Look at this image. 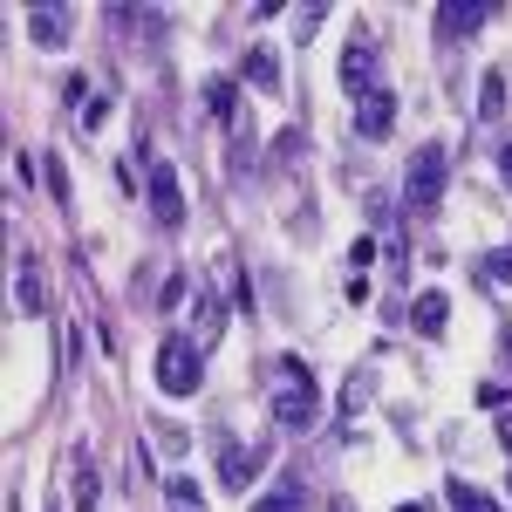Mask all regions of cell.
Returning a JSON list of instances; mask_svg holds the SVG:
<instances>
[{
  "mask_svg": "<svg viewBox=\"0 0 512 512\" xmlns=\"http://www.w3.org/2000/svg\"><path fill=\"white\" fill-rule=\"evenodd\" d=\"M267 403H274V424L280 431H315V417H321V396H315V376H308V362H294V355H287V362H280L274 369V396H267Z\"/></svg>",
  "mask_w": 512,
  "mask_h": 512,
  "instance_id": "1",
  "label": "cell"
},
{
  "mask_svg": "<svg viewBox=\"0 0 512 512\" xmlns=\"http://www.w3.org/2000/svg\"><path fill=\"white\" fill-rule=\"evenodd\" d=\"M444 185H451V151H444V144H417V151H410V164H403V205L437 212Z\"/></svg>",
  "mask_w": 512,
  "mask_h": 512,
  "instance_id": "2",
  "label": "cell"
},
{
  "mask_svg": "<svg viewBox=\"0 0 512 512\" xmlns=\"http://www.w3.org/2000/svg\"><path fill=\"white\" fill-rule=\"evenodd\" d=\"M205 383V349L192 335H164L158 342V390L164 396H192Z\"/></svg>",
  "mask_w": 512,
  "mask_h": 512,
  "instance_id": "3",
  "label": "cell"
},
{
  "mask_svg": "<svg viewBox=\"0 0 512 512\" xmlns=\"http://www.w3.org/2000/svg\"><path fill=\"white\" fill-rule=\"evenodd\" d=\"M144 192H151V219H158L164 233H178L185 226V178L171 164H151V185Z\"/></svg>",
  "mask_w": 512,
  "mask_h": 512,
  "instance_id": "4",
  "label": "cell"
},
{
  "mask_svg": "<svg viewBox=\"0 0 512 512\" xmlns=\"http://www.w3.org/2000/svg\"><path fill=\"white\" fill-rule=\"evenodd\" d=\"M342 89H349V103H362L369 89H383V76H376V41L369 35L342 48Z\"/></svg>",
  "mask_w": 512,
  "mask_h": 512,
  "instance_id": "5",
  "label": "cell"
},
{
  "mask_svg": "<svg viewBox=\"0 0 512 512\" xmlns=\"http://www.w3.org/2000/svg\"><path fill=\"white\" fill-rule=\"evenodd\" d=\"M396 130V89L383 82V89H369L362 103H355V137H369V144H383Z\"/></svg>",
  "mask_w": 512,
  "mask_h": 512,
  "instance_id": "6",
  "label": "cell"
},
{
  "mask_svg": "<svg viewBox=\"0 0 512 512\" xmlns=\"http://www.w3.org/2000/svg\"><path fill=\"white\" fill-rule=\"evenodd\" d=\"M69 35H76L69 7H28V41L35 48H69Z\"/></svg>",
  "mask_w": 512,
  "mask_h": 512,
  "instance_id": "7",
  "label": "cell"
},
{
  "mask_svg": "<svg viewBox=\"0 0 512 512\" xmlns=\"http://www.w3.org/2000/svg\"><path fill=\"white\" fill-rule=\"evenodd\" d=\"M253 478H260V451L239 444V437H226V451H219V485H226V492H246Z\"/></svg>",
  "mask_w": 512,
  "mask_h": 512,
  "instance_id": "8",
  "label": "cell"
},
{
  "mask_svg": "<svg viewBox=\"0 0 512 512\" xmlns=\"http://www.w3.org/2000/svg\"><path fill=\"white\" fill-rule=\"evenodd\" d=\"M485 21H492V0H444L437 7V28L444 35H478Z\"/></svg>",
  "mask_w": 512,
  "mask_h": 512,
  "instance_id": "9",
  "label": "cell"
},
{
  "mask_svg": "<svg viewBox=\"0 0 512 512\" xmlns=\"http://www.w3.org/2000/svg\"><path fill=\"white\" fill-rule=\"evenodd\" d=\"M41 308H48V287H41L35 260H21V267H14V315H28V321H35Z\"/></svg>",
  "mask_w": 512,
  "mask_h": 512,
  "instance_id": "10",
  "label": "cell"
},
{
  "mask_svg": "<svg viewBox=\"0 0 512 512\" xmlns=\"http://www.w3.org/2000/svg\"><path fill=\"white\" fill-rule=\"evenodd\" d=\"M444 321H451V294H417V308H410V328L417 335H444Z\"/></svg>",
  "mask_w": 512,
  "mask_h": 512,
  "instance_id": "11",
  "label": "cell"
},
{
  "mask_svg": "<svg viewBox=\"0 0 512 512\" xmlns=\"http://www.w3.org/2000/svg\"><path fill=\"white\" fill-rule=\"evenodd\" d=\"M212 287H219V301H226V308H246V274L233 267V253H219V260H212Z\"/></svg>",
  "mask_w": 512,
  "mask_h": 512,
  "instance_id": "12",
  "label": "cell"
},
{
  "mask_svg": "<svg viewBox=\"0 0 512 512\" xmlns=\"http://www.w3.org/2000/svg\"><path fill=\"white\" fill-rule=\"evenodd\" d=\"M369 396H376V362H362L349 383H342V417H362V410H369Z\"/></svg>",
  "mask_w": 512,
  "mask_h": 512,
  "instance_id": "13",
  "label": "cell"
},
{
  "mask_svg": "<svg viewBox=\"0 0 512 512\" xmlns=\"http://www.w3.org/2000/svg\"><path fill=\"white\" fill-rule=\"evenodd\" d=\"M246 82H253L260 96H280V62H274V48H253V55H246Z\"/></svg>",
  "mask_w": 512,
  "mask_h": 512,
  "instance_id": "14",
  "label": "cell"
},
{
  "mask_svg": "<svg viewBox=\"0 0 512 512\" xmlns=\"http://www.w3.org/2000/svg\"><path fill=\"white\" fill-rule=\"evenodd\" d=\"M478 117L485 123L506 117V69H485V82H478Z\"/></svg>",
  "mask_w": 512,
  "mask_h": 512,
  "instance_id": "15",
  "label": "cell"
},
{
  "mask_svg": "<svg viewBox=\"0 0 512 512\" xmlns=\"http://www.w3.org/2000/svg\"><path fill=\"white\" fill-rule=\"evenodd\" d=\"M69 499H76V512H96V465L76 451V465H69Z\"/></svg>",
  "mask_w": 512,
  "mask_h": 512,
  "instance_id": "16",
  "label": "cell"
},
{
  "mask_svg": "<svg viewBox=\"0 0 512 512\" xmlns=\"http://www.w3.org/2000/svg\"><path fill=\"white\" fill-rule=\"evenodd\" d=\"M205 103H212V117L226 123V130H239V89H233L226 76H219V82H205Z\"/></svg>",
  "mask_w": 512,
  "mask_h": 512,
  "instance_id": "17",
  "label": "cell"
},
{
  "mask_svg": "<svg viewBox=\"0 0 512 512\" xmlns=\"http://www.w3.org/2000/svg\"><path fill=\"white\" fill-rule=\"evenodd\" d=\"M164 506H171V512H205V492H198L185 472H171V478H164Z\"/></svg>",
  "mask_w": 512,
  "mask_h": 512,
  "instance_id": "18",
  "label": "cell"
},
{
  "mask_svg": "<svg viewBox=\"0 0 512 512\" xmlns=\"http://www.w3.org/2000/svg\"><path fill=\"white\" fill-rule=\"evenodd\" d=\"M451 512H499V499L478 492V485H465V478H451Z\"/></svg>",
  "mask_w": 512,
  "mask_h": 512,
  "instance_id": "19",
  "label": "cell"
},
{
  "mask_svg": "<svg viewBox=\"0 0 512 512\" xmlns=\"http://www.w3.org/2000/svg\"><path fill=\"white\" fill-rule=\"evenodd\" d=\"M192 301H198L192 274H171V280H164V294H158V308H164V315H178V308H192Z\"/></svg>",
  "mask_w": 512,
  "mask_h": 512,
  "instance_id": "20",
  "label": "cell"
},
{
  "mask_svg": "<svg viewBox=\"0 0 512 512\" xmlns=\"http://www.w3.org/2000/svg\"><path fill=\"white\" fill-rule=\"evenodd\" d=\"M253 512H301V485L287 478V485H280V492H267V499H260Z\"/></svg>",
  "mask_w": 512,
  "mask_h": 512,
  "instance_id": "21",
  "label": "cell"
},
{
  "mask_svg": "<svg viewBox=\"0 0 512 512\" xmlns=\"http://www.w3.org/2000/svg\"><path fill=\"white\" fill-rule=\"evenodd\" d=\"M321 21H328V7H301V14H294V41H308Z\"/></svg>",
  "mask_w": 512,
  "mask_h": 512,
  "instance_id": "22",
  "label": "cell"
},
{
  "mask_svg": "<svg viewBox=\"0 0 512 512\" xmlns=\"http://www.w3.org/2000/svg\"><path fill=\"white\" fill-rule=\"evenodd\" d=\"M478 403H485V410H512V396L499 390V383H478Z\"/></svg>",
  "mask_w": 512,
  "mask_h": 512,
  "instance_id": "23",
  "label": "cell"
},
{
  "mask_svg": "<svg viewBox=\"0 0 512 512\" xmlns=\"http://www.w3.org/2000/svg\"><path fill=\"white\" fill-rule=\"evenodd\" d=\"M492 280H506V287H512V246H499V253H492Z\"/></svg>",
  "mask_w": 512,
  "mask_h": 512,
  "instance_id": "24",
  "label": "cell"
},
{
  "mask_svg": "<svg viewBox=\"0 0 512 512\" xmlns=\"http://www.w3.org/2000/svg\"><path fill=\"white\" fill-rule=\"evenodd\" d=\"M499 444H506V458H512V410H499Z\"/></svg>",
  "mask_w": 512,
  "mask_h": 512,
  "instance_id": "25",
  "label": "cell"
},
{
  "mask_svg": "<svg viewBox=\"0 0 512 512\" xmlns=\"http://www.w3.org/2000/svg\"><path fill=\"white\" fill-rule=\"evenodd\" d=\"M499 178H506V185H512V137H506V144H499Z\"/></svg>",
  "mask_w": 512,
  "mask_h": 512,
  "instance_id": "26",
  "label": "cell"
},
{
  "mask_svg": "<svg viewBox=\"0 0 512 512\" xmlns=\"http://www.w3.org/2000/svg\"><path fill=\"white\" fill-rule=\"evenodd\" d=\"M396 512H424V499H403V506H396Z\"/></svg>",
  "mask_w": 512,
  "mask_h": 512,
  "instance_id": "27",
  "label": "cell"
},
{
  "mask_svg": "<svg viewBox=\"0 0 512 512\" xmlns=\"http://www.w3.org/2000/svg\"><path fill=\"white\" fill-rule=\"evenodd\" d=\"M506 362H512V335H506Z\"/></svg>",
  "mask_w": 512,
  "mask_h": 512,
  "instance_id": "28",
  "label": "cell"
}]
</instances>
